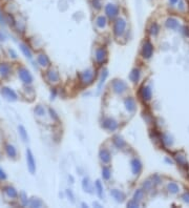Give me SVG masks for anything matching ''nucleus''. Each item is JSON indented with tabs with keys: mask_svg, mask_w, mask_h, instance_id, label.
I'll use <instances>...</instances> for the list:
<instances>
[{
	"mask_svg": "<svg viewBox=\"0 0 189 208\" xmlns=\"http://www.w3.org/2000/svg\"><path fill=\"white\" fill-rule=\"evenodd\" d=\"M125 28H126V21L122 18H119L116 20L115 24H113V34L116 37H119L124 33Z\"/></svg>",
	"mask_w": 189,
	"mask_h": 208,
	"instance_id": "f257e3e1",
	"label": "nucleus"
},
{
	"mask_svg": "<svg viewBox=\"0 0 189 208\" xmlns=\"http://www.w3.org/2000/svg\"><path fill=\"white\" fill-rule=\"evenodd\" d=\"M18 75L19 78L21 79L23 83L25 84H31L33 82V77L31 75V73L28 72L25 67H21V68L18 69Z\"/></svg>",
	"mask_w": 189,
	"mask_h": 208,
	"instance_id": "f03ea898",
	"label": "nucleus"
},
{
	"mask_svg": "<svg viewBox=\"0 0 189 208\" xmlns=\"http://www.w3.org/2000/svg\"><path fill=\"white\" fill-rule=\"evenodd\" d=\"M94 78V74L92 69H87L84 73L81 74V82L84 84V85H89L90 83H92Z\"/></svg>",
	"mask_w": 189,
	"mask_h": 208,
	"instance_id": "7ed1b4c3",
	"label": "nucleus"
},
{
	"mask_svg": "<svg viewBox=\"0 0 189 208\" xmlns=\"http://www.w3.org/2000/svg\"><path fill=\"white\" fill-rule=\"evenodd\" d=\"M113 92H117V94H123L127 90V84L122 80H113Z\"/></svg>",
	"mask_w": 189,
	"mask_h": 208,
	"instance_id": "20e7f679",
	"label": "nucleus"
},
{
	"mask_svg": "<svg viewBox=\"0 0 189 208\" xmlns=\"http://www.w3.org/2000/svg\"><path fill=\"white\" fill-rule=\"evenodd\" d=\"M26 161H28V167L31 173L34 175L36 171V162L34 160V156H33L32 151L30 149L26 150Z\"/></svg>",
	"mask_w": 189,
	"mask_h": 208,
	"instance_id": "39448f33",
	"label": "nucleus"
},
{
	"mask_svg": "<svg viewBox=\"0 0 189 208\" xmlns=\"http://www.w3.org/2000/svg\"><path fill=\"white\" fill-rule=\"evenodd\" d=\"M152 53H153V46H152L151 42L149 40H146L143 45V49H142V55H143L144 58L148 59L152 56Z\"/></svg>",
	"mask_w": 189,
	"mask_h": 208,
	"instance_id": "423d86ee",
	"label": "nucleus"
},
{
	"mask_svg": "<svg viewBox=\"0 0 189 208\" xmlns=\"http://www.w3.org/2000/svg\"><path fill=\"white\" fill-rule=\"evenodd\" d=\"M102 126H103L105 129H108V130H110V132H113V130H116L118 128V123H117V121H115L113 119L106 118L103 120V124H102Z\"/></svg>",
	"mask_w": 189,
	"mask_h": 208,
	"instance_id": "0eeeda50",
	"label": "nucleus"
},
{
	"mask_svg": "<svg viewBox=\"0 0 189 208\" xmlns=\"http://www.w3.org/2000/svg\"><path fill=\"white\" fill-rule=\"evenodd\" d=\"M105 12H106V15L108 16L109 19H113L118 16L119 9H118V7L115 4H108V5H106Z\"/></svg>",
	"mask_w": 189,
	"mask_h": 208,
	"instance_id": "6e6552de",
	"label": "nucleus"
},
{
	"mask_svg": "<svg viewBox=\"0 0 189 208\" xmlns=\"http://www.w3.org/2000/svg\"><path fill=\"white\" fill-rule=\"evenodd\" d=\"M1 94L3 95V97L7 98V99L9 100V101H15V100H17L16 92H15L13 89H11V88H9V87H2V88H1Z\"/></svg>",
	"mask_w": 189,
	"mask_h": 208,
	"instance_id": "1a4fd4ad",
	"label": "nucleus"
},
{
	"mask_svg": "<svg viewBox=\"0 0 189 208\" xmlns=\"http://www.w3.org/2000/svg\"><path fill=\"white\" fill-rule=\"evenodd\" d=\"M106 57H107V52L103 47H100L96 51V59L99 63H103L106 60Z\"/></svg>",
	"mask_w": 189,
	"mask_h": 208,
	"instance_id": "9d476101",
	"label": "nucleus"
},
{
	"mask_svg": "<svg viewBox=\"0 0 189 208\" xmlns=\"http://www.w3.org/2000/svg\"><path fill=\"white\" fill-rule=\"evenodd\" d=\"M141 97H142V99L144 100V101H150L151 100V89H150L148 86H142V88H141Z\"/></svg>",
	"mask_w": 189,
	"mask_h": 208,
	"instance_id": "9b49d317",
	"label": "nucleus"
},
{
	"mask_svg": "<svg viewBox=\"0 0 189 208\" xmlns=\"http://www.w3.org/2000/svg\"><path fill=\"white\" fill-rule=\"evenodd\" d=\"M46 78L49 82H58L59 81V74L55 69H49L46 73Z\"/></svg>",
	"mask_w": 189,
	"mask_h": 208,
	"instance_id": "f8f14e48",
	"label": "nucleus"
},
{
	"mask_svg": "<svg viewBox=\"0 0 189 208\" xmlns=\"http://www.w3.org/2000/svg\"><path fill=\"white\" fill-rule=\"evenodd\" d=\"M132 173H134V175H137V176H138L139 173L141 172V170H142V164H141V162L139 161L138 159H134L132 161Z\"/></svg>",
	"mask_w": 189,
	"mask_h": 208,
	"instance_id": "ddd939ff",
	"label": "nucleus"
},
{
	"mask_svg": "<svg viewBox=\"0 0 189 208\" xmlns=\"http://www.w3.org/2000/svg\"><path fill=\"white\" fill-rule=\"evenodd\" d=\"M99 156H100V160H101L103 163H108V162L110 161V159H111L110 153H109L107 149H104V148L100 150Z\"/></svg>",
	"mask_w": 189,
	"mask_h": 208,
	"instance_id": "4468645a",
	"label": "nucleus"
},
{
	"mask_svg": "<svg viewBox=\"0 0 189 208\" xmlns=\"http://www.w3.org/2000/svg\"><path fill=\"white\" fill-rule=\"evenodd\" d=\"M11 74V67L7 63H2V64H0V75L2 78H5L7 77L9 75Z\"/></svg>",
	"mask_w": 189,
	"mask_h": 208,
	"instance_id": "2eb2a0df",
	"label": "nucleus"
},
{
	"mask_svg": "<svg viewBox=\"0 0 189 208\" xmlns=\"http://www.w3.org/2000/svg\"><path fill=\"white\" fill-rule=\"evenodd\" d=\"M37 60H38V63H39L42 67L49 66V63H51L49 62V59L47 58V56L44 55V54H40V55H38Z\"/></svg>",
	"mask_w": 189,
	"mask_h": 208,
	"instance_id": "dca6fc26",
	"label": "nucleus"
},
{
	"mask_svg": "<svg viewBox=\"0 0 189 208\" xmlns=\"http://www.w3.org/2000/svg\"><path fill=\"white\" fill-rule=\"evenodd\" d=\"M125 106H126V109L130 113H134L136 111V102L132 98H127L125 100Z\"/></svg>",
	"mask_w": 189,
	"mask_h": 208,
	"instance_id": "f3484780",
	"label": "nucleus"
},
{
	"mask_svg": "<svg viewBox=\"0 0 189 208\" xmlns=\"http://www.w3.org/2000/svg\"><path fill=\"white\" fill-rule=\"evenodd\" d=\"M110 194L113 196V198H115L117 202H123V201H124V199H125V194L123 193L122 191H120V190H117V189L111 190Z\"/></svg>",
	"mask_w": 189,
	"mask_h": 208,
	"instance_id": "a211bd4d",
	"label": "nucleus"
},
{
	"mask_svg": "<svg viewBox=\"0 0 189 208\" xmlns=\"http://www.w3.org/2000/svg\"><path fill=\"white\" fill-rule=\"evenodd\" d=\"M166 26L168 28H171V30H177L180 26V24H179V21L175 18H168L166 21Z\"/></svg>",
	"mask_w": 189,
	"mask_h": 208,
	"instance_id": "6ab92c4d",
	"label": "nucleus"
},
{
	"mask_svg": "<svg viewBox=\"0 0 189 208\" xmlns=\"http://www.w3.org/2000/svg\"><path fill=\"white\" fill-rule=\"evenodd\" d=\"M4 192L11 198V199H16L17 196H18L17 190L15 189L14 187H12V186H7V187H4Z\"/></svg>",
	"mask_w": 189,
	"mask_h": 208,
	"instance_id": "aec40b11",
	"label": "nucleus"
},
{
	"mask_svg": "<svg viewBox=\"0 0 189 208\" xmlns=\"http://www.w3.org/2000/svg\"><path fill=\"white\" fill-rule=\"evenodd\" d=\"M175 161L178 162L179 165L181 166H184V167H187L188 166V163H187V160H186V157L184 155H181V153H177L174 157Z\"/></svg>",
	"mask_w": 189,
	"mask_h": 208,
	"instance_id": "412c9836",
	"label": "nucleus"
},
{
	"mask_svg": "<svg viewBox=\"0 0 189 208\" xmlns=\"http://www.w3.org/2000/svg\"><path fill=\"white\" fill-rule=\"evenodd\" d=\"M5 151H7V156H9V158H15L17 156L16 148L13 145H11V144H7V145H5Z\"/></svg>",
	"mask_w": 189,
	"mask_h": 208,
	"instance_id": "4be33fe9",
	"label": "nucleus"
},
{
	"mask_svg": "<svg viewBox=\"0 0 189 208\" xmlns=\"http://www.w3.org/2000/svg\"><path fill=\"white\" fill-rule=\"evenodd\" d=\"M129 78H130V80H132L134 83L138 82L139 78H140V71L137 69V68L132 69V73H130V75H129Z\"/></svg>",
	"mask_w": 189,
	"mask_h": 208,
	"instance_id": "5701e85b",
	"label": "nucleus"
},
{
	"mask_svg": "<svg viewBox=\"0 0 189 208\" xmlns=\"http://www.w3.org/2000/svg\"><path fill=\"white\" fill-rule=\"evenodd\" d=\"M167 189H168V191L170 192V193L175 194V193H178V192H179L180 188H179V186H178L177 183L171 182V183H169L168 186H167Z\"/></svg>",
	"mask_w": 189,
	"mask_h": 208,
	"instance_id": "b1692460",
	"label": "nucleus"
},
{
	"mask_svg": "<svg viewBox=\"0 0 189 208\" xmlns=\"http://www.w3.org/2000/svg\"><path fill=\"white\" fill-rule=\"evenodd\" d=\"M113 143H115V145L117 146L118 148H123L125 145H126L124 140L119 136H116L115 138H113Z\"/></svg>",
	"mask_w": 189,
	"mask_h": 208,
	"instance_id": "393cba45",
	"label": "nucleus"
},
{
	"mask_svg": "<svg viewBox=\"0 0 189 208\" xmlns=\"http://www.w3.org/2000/svg\"><path fill=\"white\" fill-rule=\"evenodd\" d=\"M82 186H83V189L85 190V191H87V192H89V193H92V185H90V183H89V181H88V179L87 178H85V179H83V182H82Z\"/></svg>",
	"mask_w": 189,
	"mask_h": 208,
	"instance_id": "a878e982",
	"label": "nucleus"
},
{
	"mask_svg": "<svg viewBox=\"0 0 189 208\" xmlns=\"http://www.w3.org/2000/svg\"><path fill=\"white\" fill-rule=\"evenodd\" d=\"M96 24H97L98 28H103L106 25V18L103 16H99L97 18V20H96Z\"/></svg>",
	"mask_w": 189,
	"mask_h": 208,
	"instance_id": "bb28decb",
	"label": "nucleus"
},
{
	"mask_svg": "<svg viewBox=\"0 0 189 208\" xmlns=\"http://www.w3.org/2000/svg\"><path fill=\"white\" fill-rule=\"evenodd\" d=\"M144 198V191L142 189H138L136 192H134V200H136L137 202H140L142 201Z\"/></svg>",
	"mask_w": 189,
	"mask_h": 208,
	"instance_id": "cd10ccee",
	"label": "nucleus"
},
{
	"mask_svg": "<svg viewBox=\"0 0 189 208\" xmlns=\"http://www.w3.org/2000/svg\"><path fill=\"white\" fill-rule=\"evenodd\" d=\"M18 129H19V132H20V135H21V138L23 139V141L26 142L28 140V132H26L25 128H24L22 125H20Z\"/></svg>",
	"mask_w": 189,
	"mask_h": 208,
	"instance_id": "c85d7f7f",
	"label": "nucleus"
},
{
	"mask_svg": "<svg viewBox=\"0 0 189 208\" xmlns=\"http://www.w3.org/2000/svg\"><path fill=\"white\" fill-rule=\"evenodd\" d=\"M20 47H21V51L23 52V54L26 56L28 58H32V53H31L30 49H28V46L25 45V44H20Z\"/></svg>",
	"mask_w": 189,
	"mask_h": 208,
	"instance_id": "c756f323",
	"label": "nucleus"
},
{
	"mask_svg": "<svg viewBox=\"0 0 189 208\" xmlns=\"http://www.w3.org/2000/svg\"><path fill=\"white\" fill-rule=\"evenodd\" d=\"M102 177H103V179H105V180H108L109 178H110V169L108 168V167L104 166L103 169H102Z\"/></svg>",
	"mask_w": 189,
	"mask_h": 208,
	"instance_id": "7c9ffc66",
	"label": "nucleus"
},
{
	"mask_svg": "<svg viewBox=\"0 0 189 208\" xmlns=\"http://www.w3.org/2000/svg\"><path fill=\"white\" fill-rule=\"evenodd\" d=\"M35 113L37 116H39V117H42V116L45 115V109H44V107L41 106V105H38V106H36V108H35Z\"/></svg>",
	"mask_w": 189,
	"mask_h": 208,
	"instance_id": "2f4dec72",
	"label": "nucleus"
},
{
	"mask_svg": "<svg viewBox=\"0 0 189 208\" xmlns=\"http://www.w3.org/2000/svg\"><path fill=\"white\" fill-rule=\"evenodd\" d=\"M160 28H159V25H158L157 23H153V24H151V26H150L149 28V32L151 35H153V36H156V35H158V33H159Z\"/></svg>",
	"mask_w": 189,
	"mask_h": 208,
	"instance_id": "473e14b6",
	"label": "nucleus"
},
{
	"mask_svg": "<svg viewBox=\"0 0 189 208\" xmlns=\"http://www.w3.org/2000/svg\"><path fill=\"white\" fill-rule=\"evenodd\" d=\"M107 71H104L103 72V74H102V77H101V81H100V83H99V86H98V90H101V87H102V85H103V83H104V81H105V79H106V77H107Z\"/></svg>",
	"mask_w": 189,
	"mask_h": 208,
	"instance_id": "72a5a7b5",
	"label": "nucleus"
},
{
	"mask_svg": "<svg viewBox=\"0 0 189 208\" xmlns=\"http://www.w3.org/2000/svg\"><path fill=\"white\" fill-rule=\"evenodd\" d=\"M96 187H97V191H98V194H99L100 198H102V191H103V186H102L101 182L99 180L96 182Z\"/></svg>",
	"mask_w": 189,
	"mask_h": 208,
	"instance_id": "f704fd0d",
	"label": "nucleus"
},
{
	"mask_svg": "<svg viewBox=\"0 0 189 208\" xmlns=\"http://www.w3.org/2000/svg\"><path fill=\"white\" fill-rule=\"evenodd\" d=\"M31 205L33 206V207H40V206H42V202L40 201L39 199H32L31 200Z\"/></svg>",
	"mask_w": 189,
	"mask_h": 208,
	"instance_id": "c9c22d12",
	"label": "nucleus"
},
{
	"mask_svg": "<svg viewBox=\"0 0 189 208\" xmlns=\"http://www.w3.org/2000/svg\"><path fill=\"white\" fill-rule=\"evenodd\" d=\"M153 182H150V181H146L145 183L143 184L144 188H145V190H150L152 187H153Z\"/></svg>",
	"mask_w": 189,
	"mask_h": 208,
	"instance_id": "e433bc0d",
	"label": "nucleus"
},
{
	"mask_svg": "<svg viewBox=\"0 0 189 208\" xmlns=\"http://www.w3.org/2000/svg\"><path fill=\"white\" fill-rule=\"evenodd\" d=\"M139 206V202H137L136 200H132V201H129L127 203V207H138Z\"/></svg>",
	"mask_w": 189,
	"mask_h": 208,
	"instance_id": "4c0bfd02",
	"label": "nucleus"
},
{
	"mask_svg": "<svg viewBox=\"0 0 189 208\" xmlns=\"http://www.w3.org/2000/svg\"><path fill=\"white\" fill-rule=\"evenodd\" d=\"M92 3H94V7L97 9H101V0H94Z\"/></svg>",
	"mask_w": 189,
	"mask_h": 208,
	"instance_id": "58836bf2",
	"label": "nucleus"
},
{
	"mask_svg": "<svg viewBox=\"0 0 189 208\" xmlns=\"http://www.w3.org/2000/svg\"><path fill=\"white\" fill-rule=\"evenodd\" d=\"M182 199L184 202H186V203L189 204V191H186L184 194L182 196Z\"/></svg>",
	"mask_w": 189,
	"mask_h": 208,
	"instance_id": "ea45409f",
	"label": "nucleus"
},
{
	"mask_svg": "<svg viewBox=\"0 0 189 208\" xmlns=\"http://www.w3.org/2000/svg\"><path fill=\"white\" fill-rule=\"evenodd\" d=\"M7 179V175H5L4 170L0 167V180H5Z\"/></svg>",
	"mask_w": 189,
	"mask_h": 208,
	"instance_id": "a19ab883",
	"label": "nucleus"
},
{
	"mask_svg": "<svg viewBox=\"0 0 189 208\" xmlns=\"http://www.w3.org/2000/svg\"><path fill=\"white\" fill-rule=\"evenodd\" d=\"M21 196H22V199H21V201H22L23 205H25V204H28V200H26L25 193H24V192H22V193H21Z\"/></svg>",
	"mask_w": 189,
	"mask_h": 208,
	"instance_id": "79ce46f5",
	"label": "nucleus"
},
{
	"mask_svg": "<svg viewBox=\"0 0 189 208\" xmlns=\"http://www.w3.org/2000/svg\"><path fill=\"white\" fill-rule=\"evenodd\" d=\"M152 180H153V184H159L160 181H161V180H160V178H159L158 176H155V177H153V178H152Z\"/></svg>",
	"mask_w": 189,
	"mask_h": 208,
	"instance_id": "37998d69",
	"label": "nucleus"
},
{
	"mask_svg": "<svg viewBox=\"0 0 189 208\" xmlns=\"http://www.w3.org/2000/svg\"><path fill=\"white\" fill-rule=\"evenodd\" d=\"M49 111H51V115H52V117H54V118H55L56 119V120H58V117H57V116H56V113H55V111H53V109H49Z\"/></svg>",
	"mask_w": 189,
	"mask_h": 208,
	"instance_id": "c03bdc74",
	"label": "nucleus"
},
{
	"mask_svg": "<svg viewBox=\"0 0 189 208\" xmlns=\"http://www.w3.org/2000/svg\"><path fill=\"white\" fill-rule=\"evenodd\" d=\"M3 40H5V36L0 32V41H3Z\"/></svg>",
	"mask_w": 189,
	"mask_h": 208,
	"instance_id": "a18cd8bd",
	"label": "nucleus"
},
{
	"mask_svg": "<svg viewBox=\"0 0 189 208\" xmlns=\"http://www.w3.org/2000/svg\"><path fill=\"white\" fill-rule=\"evenodd\" d=\"M0 22H1V23L4 22V18H3L2 14H1V12H0Z\"/></svg>",
	"mask_w": 189,
	"mask_h": 208,
	"instance_id": "49530a36",
	"label": "nucleus"
},
{
	"mask_svg": "<svg viewBox=\"0 0 189 208\" xmlns=\"http://www.w3.org/2000/svg\"><path fill=\"white\" fill-rule=\"evenodd\" d=\"M178 1H179V0H170V4H175Z\"/></svg>",
	"mask_w": 189,
	"mask_h": 208,
	"instance_id": "de8ad7c7",
	"label": "nucleus"
}]
</instances>
